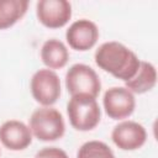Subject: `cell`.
Wrapping results in <instances>:
<instances>
[{
	"label": "cell",
	"mask_w": 158,
	"mask_h": 158,
	"mask_svg": "<svg viewBox=\"0 0 158 158\" xmlns=\"http://www.w3.org/2000/svg\"><path fill=\"white\" fill-rule=\"evenodd\" d=\"M28 127L32 136L43 142L57 141L65 132V123L62 114L51 106H42L35 110L30 117Z\"/></svg>",
	"instance_id": "7a4b0ae2"
},
{
	"label": "cell",
	"mask_w": 158,
	"mask_h": 158,
	"mask_svg": "<svg viewBox=\"0 0 158 158\" xmlns=\"http://www.w3.org/2000/svg\"><path fill=\"white\" fill-rule=\"evenodd\" d=\"M94 58L99 68L123 81L130 80L136 74L141 62L135 52L116 41L99 46Z\"/></svg>",
	"instance_id": "6da1fadb"
},
{
	"label": "cell",
	"mask_w": 158,
	"mask_h": 158,
	"mask_svg": "<svg viewBox=\"0 0 158 158\" xmlns=\"http://www.w3.org/2000/svg\"><path fill=\"white\" fill-rule=\"evenodd\" d=\"M106 115L112 120H123L131 116L136 107L135 94L125 86H112L107 89L102 98Z\"/></svg>",
	"instance_id": "8992f818"
},
{
	"label": "cell",
	"mask_w": 158,
	"mask_h": 158,
	"mask_svg": "<svg viewBox=\"0 0 158 158\" xmlns=\"http://www.w3.org/2000/svg\"><path fill=\"white\" fill-rule=\"evenodd\" d=\"M67 114L70 125L78 131L95 128L101 118V110L96 99L88 95L70 96L67 104Z\"/></svg>",
	"instance_id": "3957f363"
},
{
	"label": "cell",
	"mask_w": 158,
	"mask_h": 158,
	"mask_svg": "<svg viewBox=\"0 0 158 158\" xmlns=\"http://www.w3.org/2000/svg\"><path fill=\"white\" fill-rule=\"evenodd\" d=\"M157 84V70L156 67L149 63L141 60L136 74L127 81H125V88H127L132 94H144L152 90Z\"/></svg>",
	"instance_id": "7c38bea8"
},
{
	"label": "cell",
	"mask_w": 158,
	"mask_h": 158,
	"mask_svg": "<svg viewBox=\"0 0 158 158\" xmlns=\"http://www.w3.org/2000/svg\"><path fill=\"white\" fill-rule=\"evenodd\" d=\"M41 59L43 64L51 70L62 69L68 63L69 51L62 41L51 38L47 40L41 48Z\"/></svg>",
	"instance_id": "8fae6325"
},
{
	"label": "cell",
	"mask_w": 158,
	"mask_h": 158,
	"mask_svg": "<svg viewBox=\"0 0 158 158\" xmlns=\"http://www.w3.org/2000/svg\"><path fill=\"white\" fill-rule=\"evenodd\" d=\"M35 158H69V157L65 153V151L58 147H44L36 153Z\"/></svg>",
	"instance_id": "9a60e30c"
},
{
	"label": "cell",
	"mask_w": 158,
	"mask_h": 158,
	"mask_svg": "<svg viewBox=\"0 0 158 158\" xmlns=\"http://www.w3.org/2000/svg\"><path fill=\"white\" fill-rule=\"evenodd\" d=\"M65 88L70 96L88 95L96 99L101 90V81L91 67L77 63L65 73Z\"/></svg>",
	"instance_id": "277c9868"
},
{
	"label": "cell",
	"mask_w": 158,
	"mask_h": 158,
	"mask_svg": "<svg viewBox=\"0 0 158 158\" xmlns=\"http://www.w3.org/2000/svg\"><path fill=\"white\" fill-rule=\"evenodd\" d=\"M30 88L33 99L42 106H51L56 104L62 93L58 74L48 68L40 69L32 75Z\"/></svg>",
	"instance_id": "5b68a950"
},
{
	"label": "cell",
	"mask_w": 158,
	"mask_h": 158,
	"mask_svg": "<svg viewBox=\"0 0 158 158\" xmlns=\"http://www.w3.org/2000/svg\"><path fill=\"white\" fill-rule=\"evenodd\" d=\"M27 9V0H0V30L14 26L25 16Z\"/></svg>",
	"instance_id": "4fadbf2b"
},
{
	"label": "cell",
	"mask_w": 158,
	"mask_h": 158,
	"mask_svg": "<svg viewBox=\"0 0 158 158\" xmlns=\"http://www.w3.org/2000/svg\"><path fill=\"white\" fill-rule=\"evenodd\" d=\"M30 127L19 120L5 121L0 126V142L10 151H22L32 143Z\"/></svg>",
	"instance_id": "30bf717a"
},
{
	"label": "cell",
	"mask_w": 158,
	"mask_h": 158,
	"mask_svg": "<svg viewBox=\"0 0 158 158\" xmlns=\"http://www.w3.org/2000/svg\"><path fill=\"white\" fill-rule=\"evenodd\" d=\"M111 139L115 146L122 151H136L146 143L147 132L146 128L136 121H122L114 127Z\"/></svg>",
	"instance_id": "ba28073f"
},
{
	"label": "cell",
	"mask_w": 158,
	"mask_h": 158,
	"mask_svg": "<svg viewBox=\"0 0 158 158\" xmlns=\"http://www.w3.org/2000/svg\"><path fill=\"white\" fill-rule=\"evenodd\" d=\"M77 158H116L112 149L101 141H88L80 146Z\"/></svg>",
	"instance_id": "5bb4252c"
},
{
	"label": "cell",
	"mask_w": 158,
	"mask_h": 158,
	"mask_svg": "<svg viewBox=\"0 0 158 158\" xmlns=\"http://www.w3.org/2000/svg\"><path fill=\"white\" fill-rule=\"evenodd\" d=\"M38 21L48 28H60L72 17V5L67 0H40L36 4Z\"/></svg>",
	"instance_id": "52a82bcc"
},
{
	"label": "cell",
	"mask_w": 158,
	"mask_h": 158,
	"mask_svg": "<svg viewBox=\"0 0 158 158\" xmlns=\"http://www.w3.org/2000/svg\"><path fill=\"white\" fill-rule=\"evenodd\" d=\"M65 40L70 48L80 52L91 49L99 40V28L88 19L74 21L65 32Z\"/></svg>",
	"instance_id": "9c48e42d"
}]
</instances>
